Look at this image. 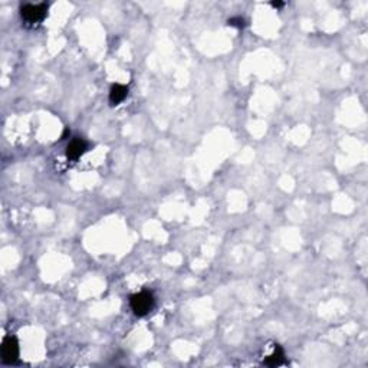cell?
Listing matches in <instances>:
<instances>
[{
	"mask_svg": "<svg viewBox=\"0 0 368 368\" xmlns=\"http://www.w3.org/2000/svg\"><path fill=\"white\" fill-rule=\"evenodd\" d=\"M86 149H88V144H86L85 140L75 138V140H72V141L69 142V145H68V149H66V156H68V158H71V160H78L79 157L85 153Z\"/></svg>",
	"mask_w": 368,
	"mask_h": 368,
	"instance_id": "obj_4",
	"label": "cell"
},
{
	"mask_svg": "<svg viewBox=\"0 0 368 368\" xmlns=\"http://www.w3.org/2000/svg\"><path fill=\"white\" fill-rule=\"evenodd\" d=\"M272 6H274V8H282L283 3H281V2H274V3H272Z\"/></svg>",
	"mask_w": 368,
	"mask_h": 368,
	"instance_id": "obj_8",
	"label": "cell"
},
{
	"mask_svg": "<svg viewBox=\"0 0 368 368\" xmlns=\"http://www.w3.org/2000/svg\"><path fill=\"white\" fill-rule=\"evenodd\" d=\"M130 304H131V308L135 315L138 316H144L153 309L154 306V297L153 293L149 292V290H142V292H138L131 297L130 299Z\"/></svg>",
	"mask_w": 368,
	"mask_h": 368,
	"instance_id": "obj_1",
	"label": "cell"
},
{
	"mask_svg": "<svg viewBox=\"0 0 368 368\" xmlns=\"http://www.w3.org/2000/svg\"><path fill=\"white\" fill-rule=\"evenodd\" d=\"M283 357H285V354H283L282 347L276 345V347H275L274 354H271V355L267 357L266 361H265V364L269 365V367H278V365H281L283 362Z\"/></svg>",
	"mask_w": 368,
	"mask_h": 368,
	"instance_id": "obj_6",
	"label": "cell"
},
{
	"mask_svg": "<svg viewBox=\"0 0 368 368\" xmlns=\"http://www.w3.org/2000/svg\"><path fill=\"white\" fill-rule=\"evenodd\" d=\"M47 12L46 3H40V5H26L22 8V17L29 23H36L40 22Z\"/></svg>",
	"mask_w": 368,
	"mask_h": 368,
	"instance_id": "obj_2",
	"label": "cell"
},
{
	"mask_svg": "<svg viewBox=\"0 0 368 368\" xmlns=\"http://www.w3.org/2000/svg\"><path fill=\"white\" fill-rule=\"evenodd\" d=\"M128 95V86L121 85V84H115L111 86L110 91V102L112 105H118L124 101Z\"/></svg>",
	"mask_w": 368,
	"mask_h": 368,
	"instance_id": "obj_5",
	"label": "cell"
},
{
	"mask_svg": "<svg viewBox=\"0 0 368 368\" xmlns=\"http://www.w3.org/2000/svg\"><path fill=\"white\" fill-rule=\"evenodd\" d=\"M19 357V342L15 337L5 338L2 344V360L6 364L15 362Z\"/></svg>",
	"mask_w": 368,
	"mask_h": 368,
	"instance_id": "obj_3",
	"label": "cell"
},
{
	"mask_svg": "<svg viewBox=\"0 0 368 368\" xmlns=\"http://www.w3.org/2000/svg\"><path fill=\"white\" fill-rule=\"evenodd\" d=\"M229 24L235 26V28H243L244 26V20H243L242 17H232V19H229Z\"/></svg>",
	"mask_w": 368,
	"mask_h": 368,
	"instance_id": "obj_7",
	"label": "cell"
}]
</instances>
